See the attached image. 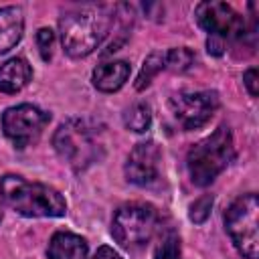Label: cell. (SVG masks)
<instances>
[{"mask_svg": "<svg viewBox=\"0 0 259 259\" xmlns=\"http://www.w3.org/2000/svg\"><path fill=\"white\" fill-rule=\"evenodd\" d=\"M162 69H166V65H164V53H150V55L144 59L142 69H140V73H138V77H136V83H134L136 91H144L146 87H150L152 79H154Z\"/></svg>", "mask_w": 259, "mask_h": 259, "instance_id": "obj_16", "label": "cell"}, {"mask_svg": "<svg viewBox=\"0 0 259 259\" xmlns=\"http://www.w3.org/2000/svg\"><path fill=\"white\" fill-rule=\"evenodd\" d=\"M0 221H2V210H0Z\"/></svg>", "mask_w": 259, "mask_h": 259, "instance_id": "obj_23", "label": "cell"}, {"mask_svg": "<svg viewBox=\"0 0 259 259\" xmlns=\"http://www.w3.org/2000/svg\"><path fill=\"white\" fill-rule=\"evenodd\" d=\"M24 32V16L18 6L0 8V55L14 49Z\"/></svg>", "mask_w": 259, "mask_h": 259, "instance_id": "obj_14", "label": "cell"}, {"mask_svg": "<svg viewBox=\"0 0 259 259\" xmlns=\"http://www.w3.org/2000/svg\"><path fill=\"white\" fill-rule=\"evenodd\" d=\"M243 83H245L249 95H251V97H257L259 89H257V69H255V67H251V69H247V71L243 73Z\"/></svg>", "mask_w": 259, "mask_h": 259, "instance_id": "obj_21", "label": "cell"}, {"mask_svg": "<svg viewBox=\"0 0 259 259\" xmlns=\"http://www.w3.org/2000/svg\"><path fill=\"white\" fill-rule=\"evenodd\" d=\"M160 148L154 140L148 142H140L134 146V150L130 152L123 172L127 182L136 184V186H148L158 178V168H160Z\"/></svg>", "mask_w": 259, "mask_h": 259, "instance_id": "obj_10", "label": "cell"}, {"mask_svg": "<svg viewBox=\"0 0 259 259\" xmlns=\"http://www.w3.org/2000/svg\"><path fill=\"white\" fill-rule=\"evenodd\" d=\"M49 259H85L87 257V241L69 231H57L47 249Z\"/></svg>", "mask_w": 259, "mask_h": 259, "instance_id": "obj_13", "label": "cell"}, {"mask_svg": "<svg viewBox=\"0 0 259 259\" xmlns=\"http://www.w3.org/2000/svg\"><path fill=\"white\" fill-rule=\"evenodd\" d=\"M55 152L75 172L89 168L101 156V142L83 119L71 117L63 121L53 134Z\"/></svg>", "mask_w": 259, "mask_h": 259, "instance_id": "obj_5", "label": "cell"}, {"mask_svg": "<svg viewBox=\"0 0 259 259\" xmlns=\"http://www.w3.org/2000/svg\"><path fill=\"white\" fill-rule=\"evenodd\" d=\"M36 45H38V53L42 57V61H51L53 57V45H55V32L51 28H38L36 32Z\"/></svg>", "mask_w": 259, "mask_h": 259, "instance_id": "obj_20", "label": "cell"}, {"mask_svg": "<svg viewBox=\"0 0 259 259\" xmlns=\"http://www.w3.org/2000/svg\"><path fill=\"white\" fill-rule=\"evenodd\" d=\"M154 259H182L180 237L174 231H168L162 237V241H160V245H158V249L154 253Z\"/></svg>", "mask_w": 259, "mask_h": 259, "instance_id": "obj_18", "label": "cell"}, {"mask_svg": "<svg viewBox=\"0 0 259 259\" xmlns=\"http://www.w3.org/2000/svg\"><path fill=\"white\" fill-rule=\"evenodd\" d=\"M212 204H214V196H212V194H202V196H198V198L190 204V208H188L190 221L196 223V225H202V223L210 217Z\"/></svg>", "mask_w": 259, "mask_h": 259, "instance_id": "obj_19", "label": "cell"}, {"mask_svg": "<svg viewBox=\"0 0 259 259\" xmlns=\"http://www.w3.org/2000/svg\"><path fill=\"white\" fill-rule=\"evenodd\" d=\"M194 18L198 26L208 34L206 38H217L227 45L231 40L237 49H255L257 38V16L253 14L249 20H245L241 14L235 12V8L227 2L219 0H206L196 4Z\"/></svg>", "mask_w": 259, "mask_h": 259, "instance_id": "obj_2", "label": "cell"}, {"mask_svg": "<svg viewBox=\"0 0 259 259\" xmlns=\"http://www.w3.org/2000/svg\"><path fill=\"white\" fill-rule=\"evenodd\" d=\"M93 259H121V255H119V253H115L111 247H107V245H101V247L95 251Z\"/></svg>", "mask_w": 259, "mask_h": 259, "instance_id": "obj_22", "label": "cell"}, {"mask_svg": "<svg viewBox=\"0 0 259 259\" xmlns=\"http://www.w3.org/2000/svg\"><path fill=\"white\" fill-rule=\"evenodd\" d=\"M115 20V6L89 4L69 10L59 20L61 45L73 59L91 55L109 34Z\"/></svg>", "mask_w": 259, "mask_h": 259, "instance_id": "obj_1", "label": "cell"}, {"mask_svg": "<svg viewBox=\"0 0 259 259\" xmlns=\"http://www.w3.org/2000/svg\"><path fill=\"white\" fill-rule=\"evenodd\" d=\"M235 160L233 134L227 125L217 127L210 136L196 142L186 154V168L192 184L208 186Z\"/></svg>", "mask_w": 259, "mask_h": 259, "instance_id": "obj_4", "label": "cell"}, {"mask_svg": "<svg viewBox=\"0 0 259 259\" xmlns=\"http://www.w3.org/2000/svg\"><path fill=\"white\" fill-rule=\"evenodd\" d=\"M221 99L217 91H180L170 97V111L182 130L202 127L219 109Z\"/></svg>", "mask_w": 259, "mask_h": 259, "instance_id": "obj_9", "label": "cell"}, {"mask_svg": "<svg viewBox=\"0 0 259 259\" xmlns=\"http://www.w3.org/2000/svg\"><path fill=\"white\" fill-rule=\"evenodd\" d=\"M51 121V113L42 111L32 103L12 105L2 113V130L4 136L14 144V148L22 150L30 146Z\"/></svg>", "mask_w": 259, "mask_h": 259, "instance_id": "obj_8", "label": "cell"}, {"mask_svg": "<svg viewBox=\"0 0 259 259\" xmlns=\"http://www.w3.org/2000/svg\"><path fill=\"white\" fill-rule=\"evenodd\" d=\"M257 214H259V200L255 192L239 196L225 210V229L243 259L259 257Z\"/></svg>", "mask_w": 259, "mask_h": 259, "instance_id": "obj_7", "label": "cell"}, {"mask_svg": "<svg viewBox=\"0 0 259 259\" xmlns=\"http://www.w3.org/2000/svg\"><path fill=\"white\" fill-rule=\"evenodd\" d=\"M132 67L125 61H109V63H101L93 69L91 81L93 87L103 91V93H113L117 91L130 77Z\"/></svg>", "mask_w": 259, "mask_h": 259, "instance_id": "obj_12", "label": "cell"}, {"mask_svg": "<svg viewBox=\"0 0 259 259\" xmlns=\"http://www.w3.org/2000/svg\"><path fill=\"white\" fill-rule=\"evenodd\" d=\"M123 123L127 130L136 132V134H144L150 123H152V109L148 103L144 101H138L134 105H130L123 113Z\"/></svg>", "mask_w": 259, "mask_h": 259, "instance_id": "obj_15", "label": "cell"}, {"mask_svg": "<svg viewBox=\"0 0 259 259\" xmlns=\"http://www.w3.org/2000/svg\"><path fill=\"white\" fill-rule=\"evenodd\" d=\"M0 196L22 217H63L67 202L59 190L42 182H28L16 174L0 178Z\"/></svg>", "mask_w": 259, "mask_h": 259, "instance_id": "obj_3", "label": "cell"}, {"mask_svg": "<svg viewBox=\"0 0 259 259\" xmlns=\"http://www.w3.org/2000/svg\"><path fill=\"white\" fill-rule=\"evenodd\" d=\"M160 225V214L152 204L125 202L111 219V235L125 249H138L150 243Z\"/></svg>", "mask_w": 259, "mask_h": 259, "instance_id": "obj_6", "label": "cell"}, {"mask_svg": "<svg viewBox=\"0 0 259 259\" xmlns=\"http://www.w3.org/2000/svg\"><path fill=\"white\" fill-rule=\"evenodd\" d=\"M194 61H196V55L188 47H174L168 53H164V65H166V69H170L174 73L188 71L194 65Z\"/></svg>", "mask_w": 259, "mask_h": 259, "instance_id": "obj_17", "label": "cell"}, {"mask_svg": "<svg viewBox=\"0 0 259 259\" xmlns=\"http://www.w3.org/2000/svg\"><path fill=\"white\" fill-rule=\"evenodd\" d=\"M32 79V67L24 57H12L0 65V91L18 93Z\"/></svg>", "mask_w": 259, "mask_h": 259, "instance_id": "obj_11", "label": "cell"}]
</instances>
